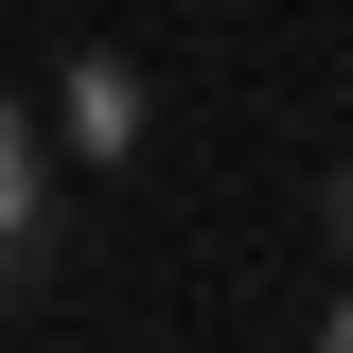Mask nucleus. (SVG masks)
<instances>
[{
	"label": "nucleus",
	"instance_id": "nucleus-1",
	"mask_svg": "<svg viewBox=\"0 0 353 353\" xmlns=\"http://www.w3.org/2000/svg\"><path fill=\"white\" fill-rule=\"evenodd\" d=\"M18 230H36V106L0 88V265H18Z\"/></svg>",
	"mask_w": 353,
	"mask_h": 353
},
{
	"label": "nucleus",
	"instance_id": "nucleus-2",
	"mask_svg": "<svg viewBox=\"0 0 353 353\" xmlns=\"http://www.w3.org/2000/svg\"><path fill=\"white\" fill-rule=\"evenodd\" d=\"M318 353H353V283H336V301H318Z\"/></svg>",
	"mask_w": 353,
	"mask_h": 353
}]
</instances>
